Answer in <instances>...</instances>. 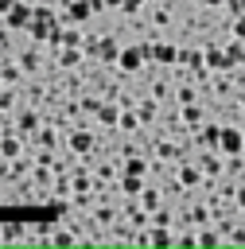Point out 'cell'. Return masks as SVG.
I'll return each instance as SVG.
<instances>
[{
	"instance_id": "cell-8",
	"label": "cell",
	"mask_w": 245,
	"mask_h": 249,
	"mask_svg": "<svg viewBox=\"0 0 245 249\" xmlns=\"http://www.w3.org/2000/svg\"><path fill=\"white\" fill-rule=\"evenodd\" d=\"M12 4H16V0H0V19H4L8 12H12Z\"/></svg>"
},
{
	"instance_id": "cell-7",
	"label": "cell",
	"mask_w": 245,
	"mask_h": 249,
	"mask_svg": "<svg viewBox=\"0 0 245 249\" xmlns=\"http://www.w3.org/2000/svg\"><path fill=\"white\" fill-rule=\"evenodd\" d=\"M229 35L233 39H245V16H229Z\"/></svg>"
},
{
	"instance_id": "cell-6",
	"label": "cell",
	"mask_w": 245,
	"mask_h": 249,
	"mask_svg": "<svg viewBox=\"0 0 245 249\" xmlns=\"http://www.w3.org/2000/svg\"><path fill=\"white\" fill-rule=\"evenodd\" d=\"M144 183H148L144 175H121V183H117V187H121V191H124L128 198H136V195L144 191Z\"/></svg>"
},
{
	"instance_id": "cell-4",
	"label": "cell",
	"mask_w": 245,
	"mask_h": 249,
	"mask_svg": "<svg viewBox=\"0 0 245 249\" xmlns=\"http://www.w3.org/2000/svg\"><path fill=\"white\" fill-rule=\"evenodd\" d=\"M4 245H27V218H4Z\"/></svg>"
},
{
	"instance_id": "cell-1",
	"label": "cell",
	"mask_w": 245,
	"mask_h": 249,
	"mask_svg": "<svg viewBox=\"0 0 245 249\" xmlns=\"http://www.w3.org/2000/svg\"><path fill=\"white\" fill-rule=\"evenodd\" d=\"M35 8H39V4H31V0H16V4H12V12H8L0 23H4L8 31H27V23H31V16H35Z\"/></svg>"
},
{
	"instance_id": "cell-3",
	"label": "cell",
	"mask_w": 245,
	"mask_h": 249,
	"mask_svg": "<svg viewBox=\"0 0 245 249\" xmlns=\"http://www.w3.org/2000/svg\"><path fill=\"white\" fill-rule=\"evenodd\" d=\"M218 152H222V156H241V152H245L241 124H222V132H218Z\"/></svg>"
},
{
	"instance_id": "cell-9",
	"label": "cell",
	"mask_w": 245,
	"mask_h": 249,
	"mask_svg": "<svg viewBox=\"0 0 245 249\" xmlns=\"http://www.w3.org/2000/svg\"><path fill=\"white\" fill-rule=\"evenodd\" d=\"M0 245H4V218H0Z\"/></svg>"
},
{
	"instance_id": "cell-5",
	"label": "cell",
	"mask_w": 245,
	"mask_h": 249,
	"mask_svg": "<svg viewBox=\"0 0 245 249\" xmlns=\"http://www.w3.org/2000/svg\"><path fill=\"white\" fill-rule=\"evenodd\" d=\"M222 51H226V58H229V66H245V39H226L222 43Z\"/></svg>"
},
{
	"instance_id": "cell-2",
	"label": "cell",
	"mask_w": 245,
	"mask_h": 249,
	"mask_svg": "<svg viewBox=\"0 0 245 249\" xmlns=\"http://www.w3.org/2000/svg\"><path fill=\"white\" fill-rule=\"evenodd\" d=\"M171 179H175L183 191H198V187H202V171H198L194 160H179V163L171 167Z\"/></svg>"
}]
</instances>
